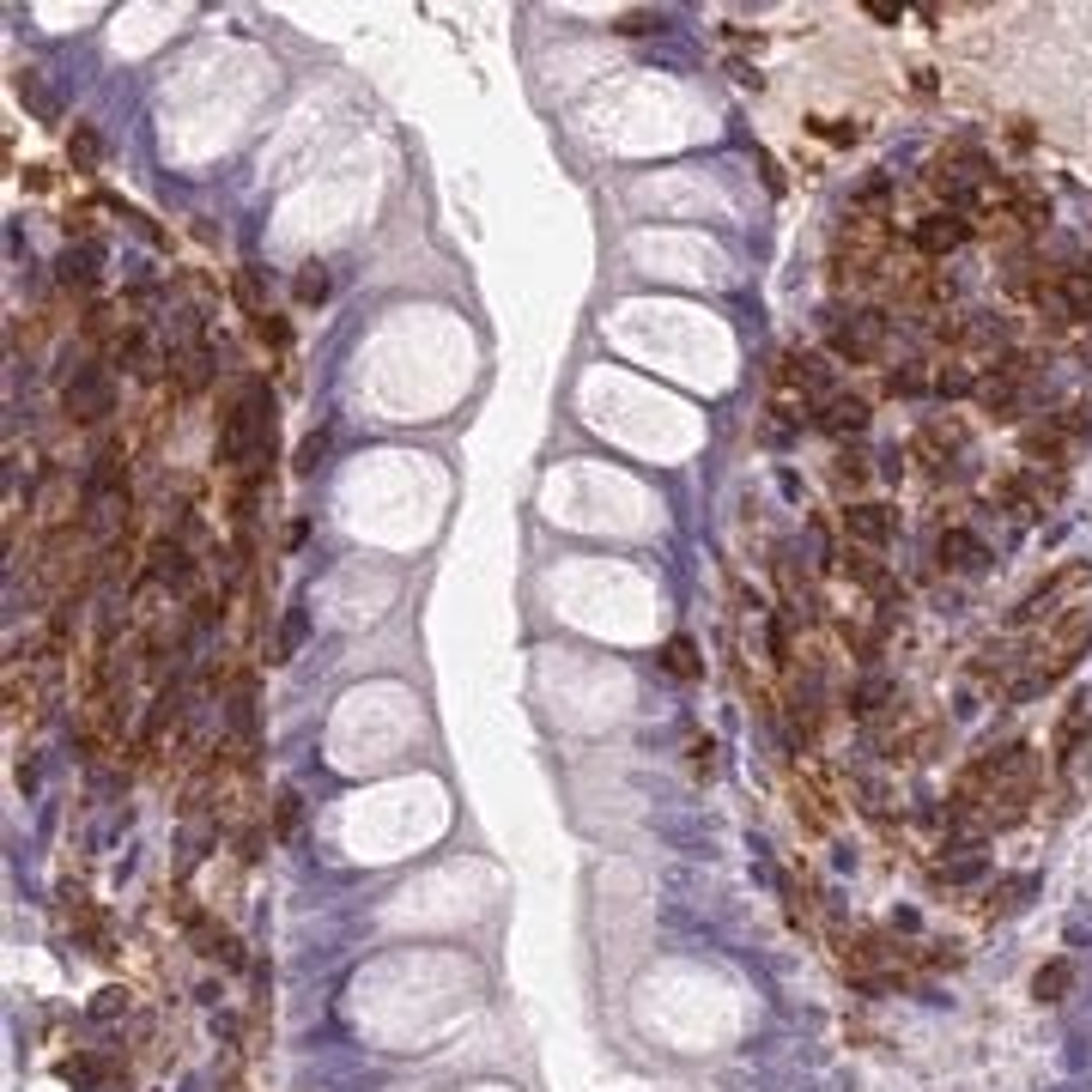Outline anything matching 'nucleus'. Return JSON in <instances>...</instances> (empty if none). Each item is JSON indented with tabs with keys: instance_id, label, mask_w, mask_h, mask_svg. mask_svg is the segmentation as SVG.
I'll use <instances>...</instances> for the list:
<instances>
[{
	"instance_id": "obj_1",
	"label": "nucleus",
	"mask_w": 1092,
	"mask_h": 1092,
	"mask_svg": "<svg viewBox=\"0 0 1092 1092\" xmlns=\"http://www.w3.org/2000/svg\"><path fill=\"white\" fill-rule=\"evenodd\" d=\"M826 347H832L837 364H874L886 352V310L826 316Z\"/></svg>"
},
{
	"instance_id": "obj_2",
	"label": "nucleus",
	"mask_w": 1092,
	"mask_h": 1092,
	"mask_svg": "<svg viewBox=\"0 0 1092 1092\" xmlns=\"http://www.w3.org/2000/svg\"><path fill=\"white\" fill-rule=\"evenodd\" d=\"M61 407H67V419L98 425L104 413H116V382H109L104 364H79V371L67 377V389H61Z\"/></svg>"
},
{
	"instance_id": "obj_3",
	"label": "nucleus",
	"mask_w": 1092,
	"mask_h": 1092,
	"mask_svg": "<svg viewBox=\"0 0 1092 1092\" xmlns=\"http://www.w3.org/2000/svg\"><path fill=\"white\" fill-rule=\"evenodd\" d=\"M971 231H977V225H971L965 213H947V207H941V213H923V219H917L910 249H917L923 261H941V256H953V249H959Z\"/></svg>"
},
{
	"instance_id": "obj_4",
	"label": "nucleus",
	"mask_w": 1092,
	"mask_h": 1092,
	"mask_svg": "<svg viewBox=\"0 0 1092 1092\" xmlns=\"http://www.w3.org/2000/svg\"><path fill=\"white\" fill-rule=\"evenodd\" d=\"M893 529H898V516L886 510V504H850V510H844V534H850V546H862V553L886 546V540H893Z\"/></svg>"
},
{
	"instance_id": "obj_5",
	"label": "nucleus",
	"mask_w": 1092,
	"mask_h": 1092,
	"mask_svg": "<svg viewBox=\"0 0 1092 1092\" xmlns=\"http://www.w3.org/2000/svg\"><path fill=\"white\" fill-rule=\"evenodd\" d=\"M1019 401H1026V382L1019 377H1008V371L977 377V407H984L989 419H1019Z\"/></svg>"
},
{
	"instance_id": "obj_6",
	"label": "nucleus",
	"mask_w": 1092,
	"mask_h": 1092,
	"mask_svg": "<svg viewBox=\"0 0 1092 1092\" xmlns=\"http://www.w3.org/2000/svg\"><path fill=\"white\" fill-rule=\"evenodd\" d=\"M965 443V431L959 425H923L917 438H910V462H923V468H935V473H947V462H953V449Z\"/></svg>"
},
{
	"instance_id": "obj_7",
	"label": "nucleus",
	"mask_w": 1092,
	"mask_h": 1092,
	"mask_svg": "<svg viewBox=\"0 0 1092 1092\" xmlns=\"http://www.w3.org/2000/svg\"><path fill=\"white\" fill-rule=\"evenodd\" d=\"M1086 583V571L1080 564H1068V571H1056L1050 583H1038L1026 601L1014 607V625H1032V620H1044V613H1056V595H1068V589H1080Z\"/></svg>"
},
{
	"instance_id": "obj_8",
	"label": "nucleus",
	"mask_w": 1092,
	"mask_h": 1092,
	"mask_svg": "<svg viewBox=\"0 0 1092 1092\" xmlns=\"http://www.w3.org/2000/svg\"><path fill=\"white\" fill-rule=\"evenodd\" d=\"M868 401H862V395H826V413H819V425H826L832 431V438H862V431H868Z\"/></svg>"
},
{
	"instance_id": "obj_9",
	"label": "nucleus",
	"mask_w": 1092,
	"mask_h": 1092,
	"mask_svg": "<svg viewBox=\"0 0 1092 1092\" xmlns=\"http://www.w3.org/2000/svg\"><path fill=\"white\" fill-rule=\"evenodd\" d=\"M935 553H941V564H953V571H984V564H989L984 540H977L971 529H941Z\"/></svg>"
},
{
	"instance_id": "obj_10",
	"label": "nucleus",
	"mask_w": 1092,
	"mask_h": 1092,
	"mask_svg": "<svg viewBox=\"0 0 1092 1092\" xmlns=\"http://www.w3.org/2000/svg\"><path fill=\"white\" fill-rule=\"evenodd\" d=\"M783 382H795L802 401H807L813 389H832V364L819 352H783Z\"/></svg>"
},
{
	"instance_id": "obj_11",
	"label": "nucleus",
	"mask_w": 1092,
	"mask_h": 1092,
	"mask_svg": "<svg viewBox=\"0 0 1092 1092\" xmlns=\"http://www.w3.org/2000/svg\"><path fill=\"white\" fill-rule=\"evenodd\" d=\"M844 571H850V577H856L862 589H868V595H880L886 607L898 601V583L886 577V564H874V553H862V546H850V553H844Z\"/></svg>"
},
{
	"instance_id": "obj_12",
	"label": "nucleus",
	"mask_w": 1092,
	"mask_h": 1092,
	"mask_svg": "<svg viewBox=\"0 0 1092 1092\" xmlns=\"http://www.w3.org/2000/svg\"><path fill=\"white\" fill-rule=\"evenodd\" d=\"M55 267H61V286H91L98 280V243H79V249L67 243Z\"/></svg>"
},
{
	"instance_id": "obj_13",
	"label": "nucleus",
	"mask_w": 1092,
	"mask_h": 1092,
	"mask_svg": "<svg viewBox=\"0 0 1092 1092\" xmlns=\"http://www.w3.org/2000/svg\"><path fill=\"white\" fill-rule=\"evenodd\" d=\"M1068 989H1075V965H1068V959L1038 965V977H1032V1001H1062Z\"/></svg>"
},
{
	"instance_id": "obj_14",
	"label": "nucleus",
	"mask_w": 1092,
	"mask_h": 1092,
	"mask_svg": "<svg viewBox=\"0 0 1092 1092\" xmlns=\"http://www.w3.org/2000/svg\"><path fill=\"white\" fill-rule=\"evenodd\" d=\"M67 158H74V170H98V158H104V134L91 128V122H74V134H67Z\"/></svg>"
},
{
	"instance_id": "obj_15",
	"label": "nucleus",
	"mask_w": 1092,
	"mask_h": 1092,
	"mask_svg": "<svg viewBox=\"0 0 1092 1092\" xmlns=\"http://www.w3.org/2000/svg\"><path fill=\"white\" fill-rule=\"evenodd\" d=\"M880 704H893V680H886V674H868V680H856V686H850V716H874Z\"/></svg>"
},
{
	"instance_id": "obj_16",
	"label": "nucleus",
	"mask_w": 1092,
	"mask_h": 1092,
	"mask_svg": "<svg viewBox=\"0 0 1092 1092\" xmlns=\"http://www.w3.org/2000/svg\"><path fill=\"white\" fill-rule=\"evenodd\" d=\"M662 668H668L674 680H698V674H704L698 650H692V637H668V644H662Z\"/></svg>"
},
{
	"instance_id": "obj_17",
	"label": "nucleus",
	"mask_w": 1092,
	"mask_h": 1092,
	"mask_svg": "<svg viewBox=\"0 0 1092 1092\" xmlns=\"http://www.w3.org/2000/svg\"><path fill=\"white\" fill-rule=\"evenodd\" d=\"M18 98H25V104L37 109V116H43V122H55V116H61V104H55V91H49V85H43V79H37V67H25V74H18Z\"/></svg>"
},
{
	"instance_id": "obj_18",
	"label": "nucleus",
	"mask_w": 1092,
	"mask_h": 1092,
	"mask_svg": "<svg viewBox=\"0 0 1092 1092\" xmlns=\"http://www.w3.org/2000/svg\"><path fill=\"white\" fill-rule=\"evenodd\" d=\"M291 291H298V304H322V298H328V267H322V261H310V267L298 273V286H291Z\"/></svg>"
},
{
	"instance_id": "obj_19",
	"label": "nucleus",
	"mask_w": 1092,
	"mask_h": 1092,
	"mask_svg": "<svg viewBox=\"0 0 1092 1092\" xmlns=\"http://www.w3.org/2000/svg\"><path fill=\"white\" fill-rule=\"evenodd\" d=\"M935 389H941V395H977V377L965 371V364H941V371H935Z\"/></svg>"
},
{
	"instance_id": "obj_20",
	"label": "nucleus",
	"mask_w": 1092,
	"mask_h": 1092,
	"mask_svg": "<svg viewBox=\"0 0 1092 1092\" xmlns=\"http://www.w3.org/2000/svg\"><path fill=\"white\" fill-rule=\"evenodd\" d=\"M837 486H862V480H868V462H862V455H837Z\"/></svg>"
},
{
	"instance_id": "obj_21",
	"label": "nucleus",
	"mask_w": 1092,
	"mask_h": 1092,
	"mask_svg": "<svg viewBox=\"0 0 1092 1092\" xmlns=\"http://www.w3.org/2000/svg\"><path fill=\"white\" fill-rule=\"evenodd\" d=\"M886 389H893V395H917V389H923V371L898 364V371H886Z\"/></svg>"
},
{
	"instance_id": "obj_22",
	"label": "nucleus",
	"mask_w": 1092,
	"mask_h": 1092,
	"mask_svg": "<svg viewBox=\"0 0 1092 1092\" xmlns=\"http://www.w3.org/2000/svg\"><path fill=\"white\" fill-rule=\"evenodd\" d=\"M620 31H625V37H644V31H662V13H625V18H620Z\"/></svg>"
},
{
	"instance_id": "obj_23",
	"label": "nucleus",
	"mask_w": 1092,
	"mask_h": 1092,
	"mask_svg": "<svg viewBox=\"0 0 1092 1092\" xmlns=\"http://www.w3.org/2000/svg\"><path fill=\"white\" fill-rule=\"evenodd\" d=\"M256 328H261V340H273V347H291V328L280 322V316H256Z\"/></svg>"
},
{
	"instance_id": "obj_24",
	"label": "nucleus",
	"mask_w": 1092,
	"mask_h": 1092,
	"mask_svg": "<svg viewBox=\"0 0 1092 1092\" xmlns=\"http://www.w3.org/2000/svg\"><path fill=\"white\" fill-rule=\"evenodd\" d=\"M116 1008H128V995H122V989H104V1001H98V1008H91V1014H98V1019H109Z\"/></svg>"
},
{
	"instance_id": "obj_25",
	"label": "nucleus",
	"mask_w": 1092,
	"mask_h": 1092,
	"mask_svg": "<svg viewBox=\"0 0 1092 1092\" xmlns=\"http://www.w3.org/2000/svg\"><path fill=\"white\" fill-rule=\"evenodd\" d=\"M322 462V438H304V449H298V468H316Z\"/></svg>"
},
{
	"instance_id": "obj_26",
	"label": "nucleus",
	"mask_w": 1092,
	"mask_h": 1092,
	"mask_svg": "<svg viewBox=\"0 0 1092 1092\" xmlns=\"http://www.w3.org/2000/svg\"><path fill=\"white\" fill-rule=\"evenodd\" d=\"M868 13L880 18V25H898V7H886V0H868Z\"/></svg>"
}]
</instances>
